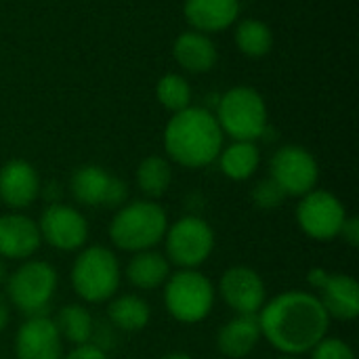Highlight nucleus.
Listing matches in <instances>:
<instances>
[{
    "label": "nucleus",
    "mask_w": 359,
    "mask_h": 359,
    "mask_svg": "<svg viewBox=\"0 0 359 359\" xmlns=\"http://www.w3.org/2000/svg\"><path fill=\"white\" fill-rule=\"evenodd\" d=\"M233 40H236V46L240 48V53H244L246 57H255V59L265 57L273 48V32L261 19L240 21L236 27Z\"/></svg>",
    "instance_id": "obj_26"
},
{
    "label": "nucleus",
    "mask_w": 359,
    "mask_h": 359,
    "mask_svg": "<svg viewBox=\"0 0 359 359\" xmlns=\"http://www.w3.org/2000/svg\"><path fill=\"white\" fill-rule=\"evenodd\" d=\"M269 177L290 198H303L313 191L320 181L316 156L301 145H284L269 160Z\"/></svg>",
    "instance_id": "obj_10"
},
{
    "label": "nucleus",
    "mask_w": 359,
    "mask_h": 359,
    "mask_svg": "<svg viewBox=\"0 0 359 359\" xmlns=\"http://www.w3.org/2000/svg\"><path fill=\"white\" fill-rule=\"evenodd\" d=\"M63 359H107V353L97 343H86L74 347L67 355H63Z\"/></svg>",
    "instance_id": "obj_30"
},
{
    "label": "nucleus",
    "mask_w": 359,
    "mask_h": 359,
    "mask_svg": "<svg viewBox=\"0 0 359 359\" xmlns=\"http://www.w3.org/2000/svg\"><path fill=\"white\" fill-rule=\"evenodd\" d=\"M250 198H252V204L257 208H261V210H278L286 202L288 196L284 194V189L271 177H267V179H261L252 187Z\"/></svg>",
    "instance_id": "obj_28"
},
{
    "label": "nucleus",
    "mask_w": 359,
    "mask_h": 359,
    "mask_svg": "<svg viewBox=\"0 0 359 359\" xmlns=\"http://www.w3.org/2000/svg\"><path fill=\"white\" fill-rule=\"evenodd\" d=\"M40 196L44 198V200H48V204H57L59 202V198H61V187L57 185V183H46L44 187L40 185Z\"/></svg>",
    "instance_id": "obj_33"
},
{
    "label": "nucleus",
    "mask_w": 359,
    "mask_h": 359,
    "mask_svg": "<svg viewBox=\"0 0 359 359\" xmlns=\"http://www.w3.org/2000/svg\"><path fill=\"white\" fill-rule=\"evenodd\" d=\"M40 196L38 170L21 158L8 160L0 168V202L15 212L32 206Z\"/></svg>",
    "instance_id": "obj_14"
},
{
    "label": "nucleus",
    "mask_w": 359,
    "mask_h": 359,
    "mask_svg": "<svg viewBox=\"0 0 359 359\" xmlns=\"http://www.w3.org/2000/svg\"><path fill=\"white\" fill-rule=\"evenodd\" d=\"M261 341L257 316H236L217 332V349L229 359L248 358Z\"/></svg>",
    "instance_id": "obj_18"
},
{
    "label": "nucleus",
    "mask_w": 359,
    "mask_h": 359,
    "mask_svg": "<svg viewBox=\"0 0 359 359\" xmlns=\"http://www.w3.org/2000/svg\"><path fill=\"white\" fill-rule=\"evenodd\" d=\"M170 267L172 265L168 263V259L158 250L135 252L126 265V280L137 290L149 292V290L162 288L166 284L168 276L172 273Z\"/></svg>",
    "instance_id": "obj_21"
},
{
    "label": "nucleus",
    "mask_w": 359,
    "mask_h": 359,
    "mask_svg": "<svg viewBox=\"0 0 359 359\" xmlns=\"http://www.w3.org/2000/svg\"><path fill=\"white\" fill-rule=\"evenodd\" d=\"M309 353L311 359H358L353 347L337 337H324Z\"/></svg>",
    "instance_id": "obj_29"
},
{
    "label": "nucleus",
    "mask_w": 359,
    "mask_h": 359,
    "mask_svg": "<svg viewBox=\"0 0 359 359\" xmlns=\"http://www.w3.org/2000/svg\"><path fill=\"white\" fill-rule=\"evenodd\" d=\"M109 322L124 332H141L151 320V309L137 294H116L107 305Z\"/></svg>",
    "instance_id": "obj_23"
},
{
    "label": "nucleus",
    "mask_w": 359,
    "mask_h": 359,
    "mask_svg": "<svg viewBox=\"0 0 359 359\" xmlns=\"http://www.w3.org/2000/svg\"><path fill=\"white\" fill-rule=\"evenodd\" d=\"M347 217L345 204L332 191L313 189L299 198L297 223L301 231L316 242H330L339 238Z\"/></svg>",
    "instance_id": "obj_9"
},
{
    "label": "nucleus",
    "mask_w": 359,
    "mask_h": 359,
    "mask_svg": "<svg viewBox=\"0 0 359 359\" xmlns=\"http://www.w3.org/2000/svg\"><path fill=\"white\" fill-rule=\"evenodd\" d=\"M168 229V215L156 200L126 202L116 210L109 223V240L126 252L154 250Z\"/></svg>",
    "instance_id": "obj_3"
},
{
    "label": "nucleus",
    "mask_w": 359,
    "mask_h": 359,
    "mask_svg": "<svg viewBox=\"0 0 359 359\" xmlns=\"http://www.w3.org/2000/svg\"><path fill=\"white\" fill-rule=\"evenodd\" d=\"M318 299L330 320L353 322L359 316V284L347 273H330Z\"/></svg>",
    "instance_id": "obj_17"
},
{
    "label": "nucleus",
    "mask_w": 359,
    "mask_h": 359,
    "mask_svg": "<svg viewBox=\"0 0 359 359\" xmlns=\"http://www.w3.org/2000/svg\"><path fill=\"white\" fill-rule=\"evenodd\" d=\"M156 97L160 105L172 114L191 105V86L181 74H166L156 84Z\"/></svg>",
    "instance_id": "obj_27"
},
{
    "label": "nucleus",
    "mask_w": 359,
    "mask_h": 359,
    "mask_svg": "<svg viewBox=\"0 0 359 359\" xmlns=\"http://www.w3.org/2000/svg\"><path fill=\"white\" fill-rule=\"evenodd\" d=\"M345 242H347V246H351V248H358L359 246V219L358 217H347L345 219V223H343V227H341V233H339Z\"/></svg>",
    "instance_id": "obj_31"
},
{
    "label": "nucleus",
    "mask_w": 359,
    "mask_h": 359,
    "mask_svg": "<svg viewBox=\"0 0 359 359\" xmlns=\"http://www.w3.org/2000/svg\"><path fill=\"white\" fill-rule=\"evenodd\" d=\"M223 175L231 181H248L261 164V151L252 141H233L217 158Z\"/></svg>",
    "instance_id": "obj_22"
},
{
    "label": "nucleus",
    "mask_w": 359,
    "mask_h": 359,
    "mask_svg": "<svg viewBox=\"0 0 359 359\" xmlns=\"http://www.w3.org/2000/svg\"><path fill=\"white\" fill-rule=\"evenodd\" d=\"M328 276H330L328 269H324V267H311V269L307 271V284H309L316 292H320V290L324 288Z\"/></svg>",
    "instance_id": "obj_32"
},
{
    "label": "nucleus",
    "mask_w": 359,
    "mask_h": 359,
    "mask_svg": "<svg viewBox=\"0 0 359 359\" xmlns=\"http://www.w3.org/2000/svg\"><path fill=\"white\" fill-rule=\"evenodd\" d=\"M278 359H299V358H294V355H280Z\"/></svg>",
    "instance_id": "obj_37"
},
{
    "label": "nucleus",
    "mask_w": 359,
    "mask_h": 359,
    "mask_svg": "<svg viewBox=\"0 0 359 359\" xmlns=\"http://www.w3.org/2000/svg\"><path fill=\"white\" fill-rule=\"evenodd\" d=\"M215 118L223 135L233 141H257L263 139L267 124V105L259 90L250 86H233L223 93L217 101Z\"/></svg>",
    "instance_id": "obj_5"
},
{
    "label": "nucleus",
    "mask_w": 359,
    "mask_h": 359,
    "mask_svg": "<svg viewBox=\"0 0 359 359\" xmlns=\"http://www.w3.org/2000/svg\"><path fill=\"white\" fill-rule=\"evenodd\" d=\"M261 339L282 355L301 358L309 353L330 330V316L318 294L305 290H284L265 301L257 313Z\"/></svg>",
    "instance_id": "obj_1"
},
{
    "label": "nucleus",
    "mask_w": 359,
    "mask_h": 359,
    "mask_svg": "<svg viewBox=\"0 0 359 359\" xmlns=\"http://www.w3.org/2000/svg\"><path fill=\"white\" fill-rule=\"evenodd\" d=\"M162 242L166 248L164 257L170 265H177L179 269H198L210 259L217 238L206 219L185 215L175 223H168Z\"/></svg>",
    "instance_id": "obj_8"
},
{
    "label": "nucleus",
    "mask_w": 359,
    "mask_h": 359,
    "mask_svg": "<svg viewBox=\"0 0 359 359\" xmlns=\"http://www.w3.org/2000/svg\"><path fill=\"white\" fill-rule=\"evenodd\" d=\"M225 135L206 107H185L166 122L164 149L166 156L183 168H204L217 162Z\"/></svg>",
    "instance_id": "obj_2"
},
{
    "label": "nucleus",
    "mask_w": 359,
    "mask_h": 359,
    "mask_svg": "<svg viewBox=\"0 0 359 359\" xmlns=\"http://www.w3.org/2000/svg\"><path fill=\"white\" fill-rule=\"evenodd\" d=\"M15 359H63V341L48 316L27 318L17 328Z\"/></svg>",
    "instance_id": "obj_13"
},
{
    "label": "nucleus",
    "mask_w": 359,
    "mask_h": 359,
    "mask_svg": "<svg viewBox=\"0 0 359 359\" xmlns=\"http://www.w3.org/2000/svg\"><path fill=\"white\" fill-rule=\"evenodd\" d=\"M42 244L38 223L23 212L0 215V259L27 261Z\"/></svg>",
    "instance_id": "obj_15"
},
{
    "label": "nucleus",
    "mask_w": 359,
    "mask_h": 359,
    "mask_svg": "<svg viewBox=\"0 0 359 359\" xmlns=\"http://www.w3.org/2000/svg\"><path fill=\"white\" fill-rule=\"evenodd\" d=\"M162 359H194L189 353H185V351H172V353H166Z\"/></svg>",
    "instance_id": "obj_35"
},
{
    "label": "nucleus",
    "mask_w": 359,
    "mask_h": 359,
    "mask_svg": "<svg viewBox=\"0 0 359 359\" xmlns=\"http://www.w3.org/2000/svg\"><path fill=\"white\" fill-rule=\"evenodd\" d=\"M183 15L191 29L217 34L238 21L240 0H185Z\"/></svg>",
    "instance_id": "obj_16"
},
{
    "label": "nucleus",
    "mask_w": 359,
    "mask_h": 359,
    "mask_svg": "<svg viewBox=\"0 0 359 359\" xmlns=\"http://www.w3.org/2000/svg\"><path fill=\"white\" fill-rule=\"evenodd\" d=\"M72 286L74 292L90 303H107L111 301L122 282V267L118 257L107 246H84L72 265Z\"/></svg>",
    "instance_id": "obj_4"
},
{
    "label": "nucleus",
    "mask_w": 359,
    "mask_h": 359,
    "mask_svg": "<svg viewBox=\"0 0 359 359\" xmlns=\"http://www.w3.org/2000/svg\"><path fill=\"white\" fill-rule=\"evenodd\" d=\"M215 290L236 316H257L267 301L263 278L259 276V271L246 265L225 269Z\"/></svg>",
    "instance_id": "obj_12"
},
{
    "label": "nucleus",
    "mask_w": 359,
    "mask_h": 359,
    "mask_svg": "<svg viewBox=\"0 0 359 359\" xmlns=\"http://www.w3.org/2000/svg\"><path fill=\"white\" fill-rule=\"evenodd\" d=\"M57 271L46 261L27 259L6 278L8 303L27 318L46 316L57 290Z\"/></svg>",
    "instance_id": "obj_7"
},
{
    "label": "nucleus",
    "mask_w": 359,
    "mask_h": 359,
    "mask_svg": "<svg viewBox=\"0 0 359 359\" xmlns=\"http://www.w3.org/2000/svg\"><path fill=\"white\" fill-rule=\"evenodd\" d=\"M164 288V307L181 324H200L215 307V284L198 269H179L168 276Z\"/></svg>",
    "instance_id": "obj_6"
},
{
    "label": "nucleus",
    "mask_w": 359,
    "mask_h": 359,
    "mask_svg": "<svg viewBox=\"0 0 359 359\" xmlns=\"http://www.w3.org/2000/svg\"><path fill=\"white\" fill-rule=\"evenodd\" d=\"M135 181L147 200H158L168 191L172 183V166L162 156H147L137 166Z\"/></svg>",
    "instance_id": "obj_25"
},
{
    "label": "nucleus",
    "mask_w": 359,
    "mask_h": 359,
    "mask_svg": "<svg viewBox=\"0 0 359 359\" xmlns=\"http://www.w3.org/2000/svg\"><path fill=\"white\" fill-rule=\"evenodd\" d=\"M8 320H11V305L6 303V299L0 294V334L4 332V328H6V324H8Z\"/></svg>",
    "instance_id": "obj_34"
},
{
    "label": "nucleus",
    "mask_w": 359,
    "mask_h": 359,
    "mask_svg": "<svg viewBox=\"0 0 359 359\" xmlns=\"http://www.w3.org/2000/svg\"><path fill=\"white\" fill-rule=\"evenodd\" d=\"M6 278H8V273H6V263H4V259H0V286L6 282Z\"/></svg>",
    "instance_id": "obj_36"
},
{
    "label": "nucleus",
    "mask_w": 359,
    "mask_h": 359,
    "mask_svg": "<svg viewBox=\"0 0 359 359\" xmlns=\"http://www.w3.org/2000/svg\"><path fill=\"white\" fill-rule=\"evenodd\" d=\"M172 55L175 61L191 74H204L210 72L217 61H219V50L217 44L212 42V38L208 34L189 29L183 32L172 46Z\"/></svg>",
    "instance_id": "obj_19"
},
{
    "label": "nucleus",
    "mask_w": 359,
    "mask_h": 359,
    "mask_svg": "<svg viewBox=\"0 0 359 359\" xmlns=\"http://www.w3.org/2000/svg\"><path fill=\"white\" fill-rule=\"evenodd\" d=\"M53 322L57 326V332H59L61 341H67L74 347L86 345L93 339L95 322H93L90 311L84 305H78V303L63 305Z\"/></svg>",
    "instance_id": "obj_24"
},
{
    "label": "nucleus",
    "mask_w": 359,
    "mask_h": 359,
    "mask_svg": "<svg viewBox=\"0 0 359 359\" xmlns=\"http://www.w3.org/2000/svg\"><path fill=\"white\" fill-rule=\"evenodd\" d=\"M111 183H114L111 172H107L105 168L97 164H84L74 170L69 189L78 204L88 206V208H101V206L105 208Z\"/></svg>",
    "instance_id": "obj_20"
},
{
    "label": "nucleus",
    "mask_w": 359,
    "mask_h": 359,
    "mask_svg": "<svg viewBox=\"0 0 359 359\" xmlns=\"http://www.w3.org/2000/svg\"><path fill=\"white\" fill-rule=\"evenodd\" d=\"M42 242L61 252L82 250L88 242L86 217L69 204H48L38 221Z\"/></svg>",
    "instance_id": "obj_11"
}]
</instances>
